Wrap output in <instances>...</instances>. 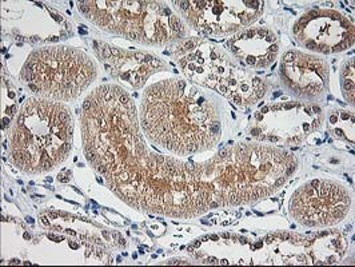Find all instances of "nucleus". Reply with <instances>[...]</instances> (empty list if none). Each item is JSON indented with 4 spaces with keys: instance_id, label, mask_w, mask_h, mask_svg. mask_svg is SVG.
Listing matches in <instances>:
<instances>
[{
    "instance_id": "f3484780",
    "label": "nucleus",
    "mask_w": 355,
    "mask_h": 267,
    "mask_svg": "<svg viewBox=\"0 0 355 267\" xmlns=\"http://www.w3.org/2000/svg\"><path fill=\"white\" fill-rule=\"evenodd\" d=\"M49 216H50V218H56V216H58V215H56V214L50 213V214H49Z\"/></svg>"
},
{
    "instance_id": "2eb2a0df",
    "label": "nucleus",
    "mask_w": 355,
    "mask_h": 267,
    "mask_svg": "<svg viewBox=\"0 0 355 267\" xmlns=\"http://www.w3.org/2000/svg\"><path fill=\"white\" fill-rule=\"evenodd\" d=\"M8 125H10V119H8V118H4V119H3V128L8 127Z\"/></svg>"
},
{
    "instance_id": "39448f33",
    "label": "nucleus",
    "mask_w": 355,
    "mask_h": 267,
    "mask_svg": "<svg viewBox=\"0 0 355 267\" xmlns=\"http://www.w3.org/2000/svg\"><path fill=\"white\" fill-rule=\"evenodd\" d=\"M96 75L95 62L72 47L36 50L28 56L21 71L28 89L58 102L78 98L95 80Z\"/></svg>"
},
{
    "instance_id": "423d86ee",
    "label": "nucleus",
    "mask_w": 355,
    "mask_h": 267,
    "mask_svg": "<svg viewBox=\"0 0 355 267\" xmlns=\"http://www.w3.org/2000/svg\"><path fill=\"white\" fill-rule=\"evenodd\" d=\"M352 207V196L340 183L317 179L297 190L290 203L291 216L307 227H326L340 222Z\"/></svg>"
},
{
    "instance_id": "f257e3e1",
    "label": "nucleus",
    "mask_w": 355,
    "mask_h": 267,
    "mask_svg": "<svg viewBox=\"0 0 355 267\" xmlns=\"http://www.w3.org/2000/svg\"><path fill=\"white\" fill-rule=\"evenodd\" d=\"M139 119L151 142L178 155L211 150L222 132L213 98L177 79L144 91Z\"/></svg>"
},
{
    "instance_id": "4468645a",
    "label": "nucleus",
    "mask_w": 355,
    "mask_h": 267,
    "mask_svg": "<svg viewBox=\"0 0 355 267\" xmlns=\"http://www.w3.org/2000/svg\"><path fill=\"white\" fill-rule=\"evenodd\" d=\"M342 89L346 101L354 105V60L350 59L342 67Z\"/></svg>"
},
{
    "instance_id": "f8f14e48",
    "label": "nucleus",
    "mask_w": 355,
    "mask_h": 267,
    "mask_svg": "<svg viewBox=\"0 0 355 267\" xmlns=\"http://www.w3.org/2000/svg\"><path fill=\"white\" fill-rule=\"evenodd\" d=\"M111 63L107 66L112 76L121 78L132 89H141L147 78L163 66L158 58L142 53H125L116 47H112V56L106 60Z\"/></svg>"
},
{
    "instance_id": "dca6fc26",
    "label": "nucleus",
    "mask_w": 355,
    "mask_h": 267,
    "mask_svg": "<svg viewBox=\"0 0 355 267\" xmlns=\"http://www.w3.org/2000/svg\"><path fill=\"white\" fill-rule=\"evenodd\" d=\"M11 111H12V115H15V112H17V106L11 107Z\"/></svg>"
},
{
    "instance_id": "0eeeda50",
    "label": "nucleus",
    "mask_w": 355,
    "mask_h": 267,
    "mask_svg": "<svg viewBox=\"0 0 355 267\" xmlns=\"http://www.w3.org/2000/svg\"><path fill=\"white\" fill-rule=\"evenodd\" d=\"M323 122L320 107L302 102H286L263 107L257 114L252 137L270 143L298 144L320 128Z\"/></svg>"
},
{
    "instance_id": "9d476101",
    "label": "nucleus",
    "mask_w": 355,
    "mask_h": 267,
    "mask_svg": "<svg viewBox=\"0 0 355 267\" xmlns=\"http://www.w3.org/2000/svg\"><path fill=\"white\" fill-rule=\"evenodd\" d=\"M329 64L315 55L288 51L282 56L281 78L287 89L302 99L314 101L329 87Z\"/></svg>"
},
{
    "instance_id": "f03ea898",
    "label": "nucleus",
    "mask_w": 355,
    "mask_h": 267,
    "mask_svg": "<svg viewBox=\"0 0 355 267\" xmlns=\"http://www.w3.org/2000/svg\"><path fill=\"white\" fill-rule=\"evenodd\" d=\"M72 132L67 107L49 99H28L11 131L10 157L24 173L50 171L71 151Z\"/></svg>"
},
{
    "instance_id": "6e6552de",
    "label": "nucleus",
    "mask_w": 355,
    "mask_h": 267,
    "mask_svg": "<svg viewBox=\"0 0 355 267\" xmlns=\"http://www.w3.org/2000/svg\"><path fill=\"white\" fill-rule=\"evenodd\" d=\"M179 12L199 31L210 35L230 34L255 21L263 11V1H173Z\"/></svg>"
},
{
    "instance_id": "1a4fd4ad",
    "label": "nucleus",
    "mask_w": 355,
    "mask_h": 267,
    "mask_svg": "<svg viewBox=\"0 0 355 267\" xmlns=\"http://www.w3.org/2000/svg\"><path fill=\"white\" fill-rule=\"evenodd\" d=\"M298 43L315 53H336L354 46V23L333 10H313L303 15L295 26Z\"/></svg>"
},
{
    "instance_id": "9b49d317",
    "label": "nucleus",
    "mask_w": 355,
    "mask_h": 267,
    "mask_svg": "<svg viewBox=\"0 0 355 267\" xmlns=\"http://www.w3.org/2000/svg\"><path fill=\"white\" fill-rule=\"evenodd\" d=\"M227 47L234 55L245 59L252 69L268 67L278 53L277 36L263 27L249 28L232 36L227 42Z\"/></svg>"
},
{
    "instance_id": "7ed1b4c3",
    "label": "nucleus",
    "mask_w": 355,
    "mask_h": 267,
    "mask_svg": "<svg viewBox=\"0 0 355 267\" xmlns=\"http://www.w3.org/2000/svg\"><path fill=\"white\" fill-rule=\"evenodd\" d=\"M175 56L189 79L219 92L236 106L255 103L266 92L263 80L234 66L226 53L209 42L184 40L175 49Z\"/></svg>"
},
{
    "instance_id": "ddd939ff",
    "label": "nucleus",
    "mask_w": 355,
    "mask_h": 267,
    "mask_svg": "<svg viewBox=\"0 0 355 267\" xmlns=\"http://www.w3.org/2000/svg\"><path fill=\"white\" fill-rule=\"evenodd\" d=\"M346 250L347 242L345 236L336 230L320 232L307 243L311 264L315 265L338 264L343 258Z\"/></svg>"
},
{
    "instance_id": "20e7f679",
    "label": "nucleus",
    "mask_w": 355,
    "mask_h": 267,
    "mask_svg": "<svg viewBox=\"0 0 355 267\" xmlns=\"http://www.w3.org/2000/svg\"><path fill=\"white\" fill-rule=\"evenodd\" d=\"M87 18L108 33L147 44H164L186 35L180 18L158 1H89Z\"/></svg>"
}]
</instances>
